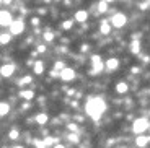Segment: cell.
I'll list each match as a JSON object with an SVG mask.
<instances>
[{
	"label": "cell",
	"instance_id": "1",
	"mask_svg": "<svg viewBox=\"0 0 150 148\" xmlns=\"http://www.w3.org/2000/svg\"><path fill=\"white\" fill-rule=\"evenodd\" d=\"M85 109H86V114L90 116L93 121H98L101 119L103 112L106 111V104L101 98H88L86 99V104H85Z\"/></svg>",
	"mask_w": 150,
	"mask_h": 148
},
{
	"label": "cell",
	"instance_id": "2",
	"mask_svg": "<svg viewBox=\"0 0 150 148\" xmlns=\"http://www.w3.org/2000/svg\"><path fill=\"white\" fill-rule=\"evenodd\" d=\"M149 127H150V122L145 117H137L134 122H132V132H134L135 135H142V133H145L147 130H149Z\"/></svg>",
	"mask_w": 150,
	"mask_h": 148
},
{
	"label": "cell",
	"instance_id": "3",
	"mask_svg": "<svg viewBox=\"0 0 150 148\" xmlns=\"http://www.w3.org/2000/svg\"><path fill=\"white\" fill-rule=\"evenodd\" d=\"M111 25L114 26V28H122V26H126V23H127V16L124 15V13H121V11H117V13H114V15L111 16Z\"/></svg>",
	"mask_w": 150,
	"mask_h": 148
},
{
	"label": "cell",
	"instance_id": "4",
	"mask_svg": "<svg viewBox=\"0 0 150 148\" xmlns=\"http://www.w3.org/2000/svg\"><path fill=\"white\" fill-rule=\"evenodd\" d=\"M8 28H10V34L18 36V34H21L23 31H25V21H23V20H15Z\"/></svg>",
	"mask_w": 150,
	"mask_h": 148
},
{
	"label": "cell",
	"instance_id": "5",
	"mask_svg": "<svg viewBox=\"0 0 150 148\" xmlns=\"http://www.w3.org/2000/svg\"><path fill=\"white\" fill-rule=\"evenodd\" d=\"M13 21H15V20H13V15H11L8 10H2V11H0V25L4 26V28H5V26H10Z\"/></svg>",
	"mask_w": 150,
	"mask_h": 148
},
{
	"label": "cell",
	"instance_id": "6",
	"mask_svg": "<svg viewBox=\"0 0 150 148\" xmlns=\"http://www.w3.org/2000/svg\"><path fill=\"white\" fill-rule=\"evenodd\" d=\"M88 11L86 10H77L75 11V15H74V21L75 23H79V25H85L86 21H88Z\"/></svg>",
	"mask_w": 150,
	"mask_h": 148
},
{
	"label": "cell",
	"instance_id": "7",
	"mask_svg": "<svg viewBox=\"0 0 150 148\" xmlns=\"http://www.w3.org/2000/svg\"><path fill=\"white\" fill-rule=\"evenodd\" d=\"M60 80L62 82H72V80H75V70L70 68V67H65L64 70L60 72Z\"/></svg>",
	"mask_w": 150,
	"mask_h": 148
},
{
	"label": "cell",
	"instance_id": "8",
	"mask_svg": "<svg viewBox=\"0 0 150 148\" xmlns=\"http://www.w3.org/2000/svg\"><path fill=\"white\" fill-rule=\"evenodd\" d=\"M15 70H16V67L13 65V63H4L2 68H0V73H2L4 78H8V77H11V75L15 73Z\"/></svg>",
	"mask_w": 150,
	"mask_h": 148
},
{
	"label": "cell",
	"instance_id": "9",
	"mask_svg": "<svg viewBox=\"0 0 150 148\" xmlns=\"http://www.w3.org/2000/svg\"><path fill=\"white\" fill-rule=\"evenodd\" d=\"M34 96H36L34 90H20L18 91V98L23 101H33Z\"/></svg>",
	"mask_w": 150,
	"mask_h": 148
},
{
	"label": "cell",
	"instance_id": "10",
	"mask_svg": "<svg viewBox=\"0 0 150 148\" xmlns=\"http://www.w3.org/2000/svg\"><path fill=\"white\" fill-rule=\"evenodd\" d=\"M105 65H106V70H108V72H114V70H117V68H119V59L111 57V59H108L105 62Z\"/></svg>",
	"mask_w": 150,
	"mask_h": 148
},
{
	"label": "cell",
	"instance_id": "11",
	"mask_svg": "<svg viewBox=\"0 0 150 148\" xmlns=\"http://www.w3.org/2000/svg\"><path fill=\"white\" fill-rule=\"evenodd\" d=\"M34 122H36L38 125L44 127L46 124L49 122V114H46V112H38V114L34 116Z\"/></svg>",
	"mask_w": 150,
	"mask_h": 148
},
{
	"label": "cell",
	"instance_id": "12",
	"mask_svg": "<svg viewBox=\"0 0 150 148\" xmlns=\"http://www.w3.org/2000/svg\"><path fill=\"white\" fill-rule=\"evenodd\" d=\"M150 143V135H137V137H135V145H137V147L139 148H145L147 145Z\"/></svg>",
	"mask_w": 150,
	"mask_h": 148
},
{
	"label": "cell",
	"instance_id": "13",
	"mask_svg": "<svg viewBox=\"0 0 150 148\" xmlns=\"http://www.w3.org/2000/svg\"><path fill=\"white\" fill-rule=\"evenodd\" d=\"M111 21H108V20H101L100 21V31H101V34H105V36H108L109 33H111Z\"/></svg>",
	"mask_w": 150,
	"mask_h": 148
},
{
	"label": "cell",
	"instance_id": "14",
	"mask_svg": "<svg viewBox=\"0 0 150 148\" xmlns=\"http://www.w3.org/2000/svg\"><path fill=\"white\" fill-rule=\"evenodd\" d=\"M114 91L117 93V94H126V93L129 91V83L127 82H119L114 85Z\"/></svg>",
	"mask_w": 150,
	"mask_h": 148
},
{
	"label": "cell",
	"instance_id": "15",
	"mask_svg": "<svg viewBox=\"0 0 150 148\" xmlns=\"http://www.w3.org/2000/svg\"><path fill=\"white\" fill-rule=\"evenodd\" d=\"M33 72H34V75H42L44 73V63H42V60H36V62H34Z\"/></svg>",
	"mask_w": 150,
	"mask_h": 148
},
{
	"label": "cell",
	"instance_id": "16",
	"mask_svg": "<svg viewBox=\"0 0 150 148\" xmlns=\"http://www.w3.org/2000/svg\"><path fill=\"white\" fill-rule=\"evenodd\" d=\"M20 135H21V133H20V130L16 129V127H11V129L8 130V138H10V140H13V142L20 140Z\"/></svg>",
	"mask_w": 150,
	"mask_h": 148
},
{
	"label": "cell",
	"instance_id": "17",
	"mask_svg": "<svg viewBox=\"0 0 150 148\" xmlns=\"http://www.w3.org/2000/svg\"><path fill=\"white\" fill-rule=\"evenodd\" d=\"M0 112H2V117H5V116H8V112H10V104L7 103V101H2V104H0Z\"/></svg>",
	"mask_w": 150,
	"mask_h": 148
},
{
	"label": "cell",
	"instance_id": "18",
	"mask_svg": "<svg viewBox=\"0 0 150 148\" xmlns=\"http://www.w3.org/2000/svg\"><path fill=\"white\" fill-rule=\"evenodd\" d=\"M131 52H132V54H139V52H140V42H139V39H134V41L131 42Z\"/></svg>",
	"mask_w": 150,
	"mask_h": 148
},
{
	"label": "cell",
	"instance_id": "19",
	"mask_svg": "<svg viewBox=\"0 0 150 148\" xmlns=\"http://www.w3.org/2000/svg\"><path fill=\"white\" fill-rule=\"evenodd\" d=\"M33 147L34 148H47L44 138H33Z\"/></svg>",
	"mask_w": 150,
	"mask_h": 148
},
{
	"label": "cell",
	"instance_id": "20",
	"mask_svg": "<svg viewBox=\"0 0 150 148\" xmlns=\"http://www.w3.org/2000/svg\"><path fill=\"white\" fill-rule=\"evenodd\" d=\"M60 28L64 31H70L72 28H74V21H72V20H64V21L60 23Z\"/></svg>",
	"mask_w": 150,
	"mask_h": 148
},
{
	"label": "cell",
	"instance_id": "21",
	"mask_svg": "<svg viewBox=\"0 0 150 148\" xmlns=\"http://www.w3.org/2000/svg\"><path fill=\"white\" fill-rule=\"evenodd\" d=\"M11 36H13V34H10V33H2V36H0V42H2V46H7L8 42L11 41Z\"/></svg>",
	"mask_w": 150,
	"mask_h": 148
},
{
	"label": "cell",
	"instance_id": "22",
	"mask_svg": "<svg viewBox=\"0 0 150 148\" xmlns=\"http://www.w3.org/2000/svg\"><path fill=\"white\" fill-rule=\"evenodd\" d=\"M108 2H105V0H100L98 2V13H106L108 11Z\"/></svg>",
	"mask_w": 150,
	"mask_h": 148
},
{
	"label": "cell",
	"instance_id": "23",
	"mask_svg": "<svg viewBox=\"0 0 150 148\" xmlns=\"http://www.w3.org/2000/svg\"><path fill=\"white\" fill-rule=\"evenodd\" d=\"M67 138H69V142H70V143H75V145H79V143H80V137H79V133L70 132V133L67 135Z\"/></svg>",
	"mask_w": 150,
	"mask_h": 148
},
{
	"label": "cell",
	"instance_id": "24",
	"mask_svg": "<svg viewBox=\"0 0 150 148\" xmlns=\"http://www.w3.org/2000/svg\"><path fill=\"white\" fill-rule=\"evenodd\" d=\"M31 82H33V78H31L30 75H26V77H23V78H20V82H18V85H20V86H23V88H25V86H26V85H30Z\"/></svg>",
	"mask_w": 150,
	"mask_h": 148
},
{
	"label": "cell",
	"instance_id": "25",
	"mask_svg": "<svg viewBox=\"0 0 150 148\" xmlns=\"http://www.w3.org/2000/svg\"><path fill=\"white\" fill-rule=\"evenodd\" d=\"M67 130L69 132H74V133H79V124L77 122H69L67 124Z\"/></svg>",
	"mask_w": 150,
	"mask_h": 148
},
{
	"label": "cell",
	"instance_id": "26",
	"mask_svg": "<svg viewBox=\"0 0 150 148\" xmlns=\"http://www.w3.org/2000/svg\"><path fill=\"white\" fill-rule=\"evenodd\" d=\"M42 37H44L46 42H52V41H54V33H51V31H44Z\"/></svg>",
	"mask_w": 150,
	"mask_h": 148
},
{
	"label": "cell",
	"instance_id": "27",
	"mask_svg": "<svg viewBox=\"0 0 150 148\" xmlns=\"http://www.w3.org/2000/svg\"><path fill=\"white\" fill-rule=\"evenodd\" d=\"M54 68L56 70H59V72H62L65 68V62H62V60H57L56 63H54Z\"/></svg>",
	"mask_w": 150,
	"mask_h": 148
},
{
	"label": "cell",
	"instance_id": "28",
	"mask_svg": "<svg viewBox=\"0 0 150 148\" xmlns=\"http://www.w3.org/2000/svg\"><path fill=\"white\" fill-rule=\"evenodd\" d=\"M30 23L33 26H39V25H41V18H39V16H33V18L30 20Z\"/></svg>",
	"mask_w": 150,
	"mask_h": 148
},
{
	"label": "cell",
	"instance_id": "29",
	"mask_svg": "<svg viewBox=\"0 0 150 148\" xmlns=\"http://www.w3.org/2000/svg\"><path fill=\"white\" fill-rule=\"evenodd\" d=\"M36 51L39 52V54H44V52H46V46H44V44H39V46L36 47Z\"/></svg>",
	"mask_w": 150,
	"mask_h": 148
},
{
	"label": "cell",
	"instance_id": "30",
	"mask_svg": "<svg viewBox=\"0 0 150 148\" xmlns=\"http://www.w3.org/2000/svg\"><path fill=\"white\" fill-rule=\"evenodd\" d=\"M149 5H150V2H142V4H139V8H140V10H147Z\"/></svg>",
	"mask_w": 150,
	"mask_h": 148
},
{
	"label": "cell",
	"instance_id": "31",
	"mask_svg": "<svg viewBox=\"0 0 150 148\" xmlns=\"http://www.w3.org/2000/svg\"><path fill=\"white\" fill-rule=\"evenodd\" d=\"M46 13H47V10H46L44 7H41V8H38V15H39V16L46 15Z\"/></svg>",
	"mask_w": 150,
	"mask_h": 148
},
{
	"label": "cell",
	"instance_id": "32",
	"mask_svg": "<svg viewBox=\"0 0 150 148\" xmlns=\"http://www.w3.org/2000/svg\"><path fill=\"white\" fill-rule=\"evenodd\" d=\"M74 121H75V122H83V117L80 114H75L74 116Z\"/></svg>",
	"mask_w": 150,
	"mask_h": 148
},
{
	"label": "cell",
	"instance_id": "33",
	"mask_svg": "<svg viewBox=\"0 0 150 148\" xmlns=\"http://www.w3.org/2000/svg\"><path fill=\"white\" fill-rule=\"evenodd\" d=\"M88 49H90V46H88V44H82V47H80V51H82V52H86Z\"/></svg>",
	"mask_w": 150,
	"mask_h": 148
},
{
	"label": "cell",
	"instance_id": "34",
	"mask_svg": "<svg viewBox=\"0 0 150 148\" xmlns=\"http://www.w3.org/2000/svg\"><path fill=\"white\" fill-rule=\"evenodd\" d=\"M52 148H65V145H62V143H60V142H59V143H56V145H54Z\"/></svg>",
	"mask_w": 150,
	"mask_h": 148
},
{
	"label": "cell",
	"instance_id": "35",
	"mask_svg": "<svg viewBox=\"0 0 150 148\" xmlns=\"http://www.w3.org/2000/svg\"><path fill=\"white\" fill-rule=\"evenodd\" d=\"M140 72V67H134V68H132V73H139Z\"/></svg>",
	"mask_w": 150,
	"mask_h": 148
},
{
	"label": "cell",
	"instance_id": "36",
	"mask_svg": "<svg viewBox=\"0 0 150 148\" xmlns=\"http://www.w3.org/2000/svg\"><path fill=\"white\" fill-rule=\"evenodd\" d=\"M42 2H44V4H51V2H52V0H42Z\"/></svg>",
	"mask_w": 150,
	"mask_h": 148
},
{
	"label": "cell",
	"instance_id": "37",
	"mask_svg": "<svg viewBox=\"0 0 150 148\" xmlns=\"http://www.w3.org/2000/svg\"><path fill=\"white\" fill-rule=\"evenodd\" d=\"M105 2H108V4H112V2H116V0H105Z\"/></svg>",
	"mask_w": 150,
	"mask_h": 148
},
{
	"label": "cell",
	"instance_id": "38",
	"mask_svg": "<svg viewBox=\"0 0 150 148\" xmlns=\"http://www.w3.org/2000/svg\"><path fill=\"white\" fill-rule=\"evenodd\" d=\"M13 148H25L23 145H16V147H13Z\"/></svg>",
	"mask_w": 150,
	"mask_h": 148
},
{
	"label": "cell",
	"instance_id": "39",
	"mask_svg": "<svg viewBox=\"0 0 150 148\" xmlns=\"http://www.w3.org/2000/svg\"><path fill=\"white\" fill-rule=\"evenodd\" d=\"M56 2H60V0H56Z\"/></svg>",
	"mask_w": 150,
	"mask_h": 148
},
{
	"label": "cell",
	"instance_id": "40",
	"mask_svg": "<svg viewBox=\"0 0 150 148\" xmlns=\"http://www.w3.org/2000/svg\"><path fill=\"white\" fill-rule=\"evenodd\" d=\"M149 130H150V127H149Z\"/></svg>",
	"mask_w": 150,
	"mask_h": 148
},
{
	"label": "cell",
	"instance_id": "41",
	"mask_svg": "<svg viewBox=\"0 0 150 148\" xmlns=\"http://www.w3.org/2000/svg\"><path fill=\"white\" fill-rule=\"evenodd\" d=\"M149 2H150V0H149Z\"/></svg>",
	"mask_w": 150,
	"mask_h": 148
}]
</instances>
